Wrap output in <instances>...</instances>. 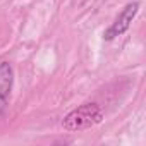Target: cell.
I'll return each instance as SVG.
<instances>
[{
	"instance_id": "1",
	"label": "cell",
	"mask_w": 146,
	"mask_h": 146,
	"mask_svg": "<svg viewBox=\"0 0 146 146\" xmlns=\"http://www.w3.org/2000/svg\"><path fill=\"white\" fill-rule=\"evenodd\" d=\"M103 119V110L100 108V105L96 103H84L81 107H78L76 110L69 112L64 120H62V127L69 132L74 131H84L90 129L96 124H100Z\"/></svg>"
},
{
	"instance_id": "2",
	"label": "cell",
	"mask_w": 146,
	"mask_h": 146,
	"mask_svg": "<svg viewBox=\"0 0 146 146\" xmlns=\"http://www.w3.org/2000/svg\"><path fill=\"white\" fill-rule=\"evenodd\" d=\"M137 11H139V2H131V4H127V5L122 9V12L115 17V21L112 23V26L103 33V38H105L107 41H110V40H113L115 36L124 35V33L129 29V26H131L132 19L136 17Z\"/></svg>"
},
{
	"instance_id": "3",
	"label": "cell",
	"mask_w": 146,
	"mask_h": 146,
	"mask_svg": "<svg viewBox=\"0 0 146 146\" xmlns=\"http://www.w3.org/2000/svg\"><path fill=\"white\" fill-rule=\"evenodd\" d=\"M14 84V69L9 62H0V113L9 105L11 91Z\"/></svg>"
}]
</instances>
